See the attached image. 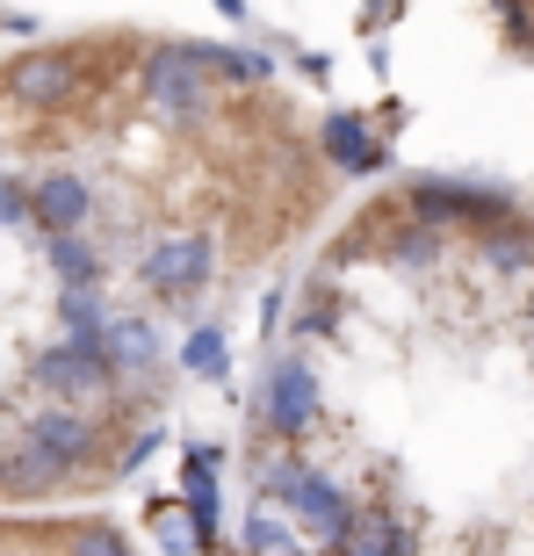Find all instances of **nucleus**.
I'll list each match as a JSON object with an SVG mask.
<instances>
[{
    "instance_id": "nucleus-16",
    "label": "nucleus",
    "mask_w": 534,
    "mask_h": 556,
    "mask_svg": "<svg viewBox=\"0 0 534 556\" xmlns=\"http://www.w3.org/2000/svg\"><path fill=\"white\" fill-rule=\"evenodd\" d=\"M203 65H209V80H225V87H267L275 80V59L253 51V43H203Z\"/></svg>"
},
{
    "instance_id": "nucleus-8",
    "label": "nucleus",
    "mask_w": 534,
    "mask_h": 556,
    "mask_svg": "<svg viewBox=\"0 0 534 556\" xmlns=\"http://www.w3.org/2000/svg\"><path fill=\"white\" fill-rule=\"evenodd\" d=\"M0 94L15 109H65L80 94V51H65V43H37V51H22V59L0 65Z\"/></svg>"
},
{
    "instance_id": "nucleus-21",
    "label": "nucleus",
    "mask_w": 534,
    "mask_h": 556,
    "mask_svg": "<svg viewBox=\"0 0 534 556\" xmlns=\"http://www.w3.org/2000/svg\"><path fill=\"white\" fill-rule=\"evenodd\" d=\"M152 528H160L166 549H203V542H195V528H188V514L174 506V498H160V506H152Z\"/></svg>"
},
{
    "instance_id": "nucleus-9",
    "label": "nucleus",
    "mask_w": 534,
    "mask_h": 556,
    "mask_svg": "<svg viewBox=\"0 0 534 556\" xmlns=\"http://www.w3.org/2000/svg\"><path fill=\"white\" fill-rule=\"evenodd\" d=\"M29 225L43 239H65V231H87L94 225V181L73 174V166H51L29 181Z\"/></svg>"
},
{
    "instance_id": "nucleus-20",
    "label": "nucleus",
    "mask_w": 534,
    "mask_h": 556,
    "mask_svg": "<svg viewBox=\"0 0 534 556\" xmlns=\"http://www.w3.org/2000/svg\"><path fill=\"white\" fill-rule=\"evenodd\" d=\"M59 556H130V542L109 520H80V528H59Z\"/></svg>"
},
{
    "instance_id": "nucleus-15",
    "label": "nucleus",
    "mask_w": 534,
    "mask_h": 556,
    "mask_svg": "<svg viewBox=\"0 0 534 556\" xmlns=\"http://www.w3.org/2000/svg\"><path fill=\"white\" fill-rule=\"evenodd\" d=\"M476 261L492 275H506V282H534V225L513 217V225L484 231V239H476Z\"/></svg>"
},
{
    "instance_id": "nucleus-19",
    "label": "nucleus",
    "mask_w": 534,
    "mask_h": 556,
    "mask_svg": "<svg viewBox=\"0 0 534 556\" xmlns=\"http://www.w3.org/2000/svg\"><path fill=\"white\" fill-rule=\"evenodd\" d=\"M225 369H231V354H225V332L217 326H195L181 340V376H203V383H225Z\"/></svg>"
},
{
    "instance_id": "nucleus-1",
    "label": "nucleus",
    "mask_w": 534,
    "mask_h": 556,
    "mask_svg": "<svg viewBox=\"0 0 534 556\" xmlns=\"http://www.w3.org/2000/svg\"><path fill=\"white\" fill-rule=\"evenodd\" d=\"M253 477H260L267 506H275L282 520H304L310 535H326V542H340V535H347L354 498H347V484H340L332 470H318L310 455H296V448H275L267 463H253Z\"/></svg>"
},
{
    "instance_id": "nucleus-12",
    "label": "nucleus",
    "mask_w": 534,
    "mask_h": 556,
    "mask_svg": "<svg viewBox=\"0 0 534 556\" xmlns=\"http://www.w3.org/2000/svg\"><path fill=\"white\" fill-rule=\"evenodd\" d=\"M332 556H419V528L391 506H354L347 535L332 542Z\"/></svg>"
},
{
    "instance_id": "nucleus-18",
    "label": "nucleus",
    "mask_w": 534,
    "mask_h": 556,
    "mask_svg": "<svg viewBox=\"0 0 534 556\" xmlns=\"http://www.w3.org/2000/svg\"><path fill=\"white\" fill-rule=\"evenodd\" d=\"M289 549H296V528L260 498V506L239 520V556H289Z\"/></svg>"
},
{
    "instance_id": "nucleus-13",
    "label": "nucleus",
    "mask_w": 534,
    "mask_h": 556,
    "mask_svg": "<svg viewBox=\"0 0 534 556\" xmlns=\"http://www.w3.org/2000/svg\"><path fill=\"white\" fill-rule=\"evenodd\" d=\"M43 253H51V275H59V296H102V247H94V231H65V239H43Z\"/></svg>"
},
{
    "instance_id": "nucleus-2",
    "label": "nucleus",
    "mask_w": 534,
    "mask_h": 556,
    "mask_svg": "<svg viewBox=\"0 0 534 556\" xmlns=\"http://www.w3.org/2000/svg\"><path fill=\"white\" fill-rule=\"evenodd\" d=\"M397 210L419 217V225H433L441 239H448V231H476V239H484V231H498V225H513V217H520L506 188L455 181V174H419V181H405Z\"/></svg>"
},
{
    "instance_id": "nucleus-5",
    "label": "nucleus",
    "mask_w": 534,
    "mask_h": 556,
    "mask_svg": "<svg viewBox=\"0 0 534 556\" xmlns=\"http://www.w3.org/2000/svg\"><path fill=\"white\" fill-rule=\"evenodd\" d=\"M138 275L166 311H188L209 282H217V231L181 225V231H166V239H152V253L138 261Z\"/></svg>"
},
{
    "instance_id": "nucleus-23",
    "label": "nucleus",
    "mask_w": 534,
    "mask_h": 556,
    "mask_svg": "<svg viewBox=\"0 0 534 556\" xmlns=\"http://www.w3.org/2000/svg\"><path fill=\"white\" fill-rule=\"evenodd\" d=\"M289 556H310V549H304V542H296V549H289Z\"/></svg>"
},
{
    "instance_id": "nucleus-7",
    "label": "nucleus",
    "mask_w": 534,
    "mask_h": 556,
    "mask_svg": "<svg viewBox=\"0 0 534 556\" xmlns=\"http://www.w3.org/2000/svg\"><path fill=\"white\" fill-rule=\"evenodd\" d=\"M37 391L65 413H116L124 397H116V376H109L102 354H80V348H43L37 354Z\"/></svg>"
},
{
    "instance_id": "nucleus-10",
    "label": "nucleus",
    "mask_w": 534,
    "mask_h": 556,
    "mask_svg": "<svg viewBox=\"0 0 534 556\" xmlns=\"http://www.w3.org/2000/svg\"><path fill=\"white\" fill-rule=\"evenodd\" d=\"M217 470H225V448L195 441V448L181 455V498H174L209 556H217V528H225V484H217Z\"/></svg>"
},
{
    "instance_id": "nucleus-17",
    "label": "nucleus",
    "mask_w": 534,
    "mask_h": 556,
    "mask_svg": "<svg viewBox=\"0 0 534 556\" xmlns=\"http://www.w3.org/2000/svg\"><path fill=\"white\" fill-rule=\"evenodd\" d=\"M116 311L102 296H59V348H80V354H102V332Z\"/></svg>"
},
{
    "instance_id": "nucleus-22",
    "label": "nucleus",
    "mask_w": 534,
    "mask_h": 556,
    "mask_svg": "<svg viewBox=\"0 0 534 556\" xmlns=\"http://www.w3.org/2000/svg\"><path fill=\"white\" fill-rule=\"evenodd\" d=\"M0 225H29V188L15 174H0Z\"/></svg>"
},
{
    "instance_id": "nucleus-14",
    "label": "nucleus",
    "mask_w": 534,
    "mask_h": 556,
    "mask_svg": "<svg viewBox=\"0 0 534 556\" xmlns=\"http://www.w3.org/2000/svg\"><path fill=\"white\" fill-rule=\"evenodd\" d=\"M102 362H109L116 383H144V376H160V332L144 326V318H109Z\"/></svg>"
},
{
    "instance_id": "nucleus-6",
    "label": "nucleus",
    "mask_w": 534,
    "mask_h": 556,
    "mask_svg": "<svg viewBox=\"0 0 534 556\" xmlns=\"http://www.w3.org/2000/svg\"><path fill=\"white\" fill-rule=\"evenodd\" d=\"M15 448H29L37 463H51L59 477H80L94 455L109 448V427L94 413H65V405H37V413L22 419V441Z\"/></svg>"
},
{
    "instance_id": "nucleus-11",
    "label": "nucleus",
    "mask_w": 534,
    "mask_h": 556,
    "mask_svg": "<svg viewBox=\"0 0 534 556\" xmlns=\"http://www.w3.org/2000/svg\"><path fill=\"white\" fill-rule=\"evenodd\" d=\"M318 152L340 174H383L391 166V138H376L361 109H332L326 124H318Z\"/></svg>"
},
{
    "instance_id": "nucleus-3",
    "label": "nucleus",
    "mask_w": 534,
    "mask_h": 556,
    "mask_svg": "<svg viewBox=\"0 0 534 556\" xmlns=\"http://www.w3.org/2000/svg\"><path fill=\"white\" fill-rule=\"evenodd\" d=\"M144 109L174 130H195L217 116V80L203 65V43H152V59H144Z\"/></svg>"
},
{
    "instance_id": "nucleus-4",
    "label": "nucleus",
    "mask_w": 534,
    "mask_h": 556,
    "mask_svg": "<svg viewBox=\"0 0 534 556\" xmlns=\"http://www.w3.org/2000/svg\"><path fill=\"white\" fill-rule=\"evenodd\" d=\"M253 419L275 448H304L318 419H326V391H318V369H310L304 354H282L275 369H267L260 397H253Z\"/></svg>"
}]
</instances>
